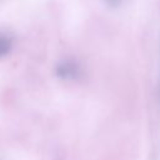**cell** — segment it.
<instances>
[{"label": "cell", "mask_w": 160, "mask_h": 160, "mask_svg": "<svg viewBox=\"0 0 160 160\" xmlns=\"http://www.w3.org/2000/svg\"><path fill=\"white\" fill-rule=\"evenodd\" d=\"M110 5H118V4H120V1L121 0H106Z\"/></svg>", "instance_id": "cell-3"}, {"label": "cell", "mask_w": 160, "mask_h": 160, "mask_svg": "<svg viewBox=\"0 0 160 160\" xmlns=\"http://www.w3.org/2000/svg\"><path fill=\"white\" fill-rule=\"evenodd\" d=\"M11 49V39L6 35H0V58L6 55Z\"/></svg>", "instance_id": "cell-2"}, {"label": "cell", "mask_w": 160, "mask_h": 160, "mask_svg": "<svg viewBox=\"0 0 160 160\" xmlns=\"http://www.w3.org/2000/svg\"><path fill=\"white\" fill-rule=\"evenodd\" d=\"M59 76L65 78V79H74L79 75V66L75 62L71 61H65L62 64H60L56 69Z\"/></svg>", "instance_id": "cell-1"}]
</instances>
